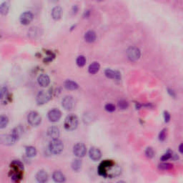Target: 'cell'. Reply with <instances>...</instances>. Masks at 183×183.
I'll return each mask as SVG.
<instances>
[{"label": "cell", "mask_w": 183, "mask_h": 183, "mask_svg": "<svg viewBox=\"0 0 183 183\" xmlns=\"http://www.w3.org/2000/svg\"><path fill=\"white\" fill-rule=\"evenodd\" d=\"M27 121L32 126H38L42 122V117L39 114L35 111H32L27 115Z\"/></svg>", "instance_id": "obj_6"}, {"label": "cell", "mask_w": 183, "mask_h": 183, "mask_svg": "<svg viewBox=\"0 0 183 183\" xmlns=\"http://www.w3.org/2000/svg\"><path fill=\"white\" fill-rule=\"evenodd\" d=\"M79 124L78 117L74 114H70L65 118L64 123V128L68 131H72L77 129Z\"/></svg>", "instance_id": "obj_3"}, {"label": "cell", "mask_w": 183, "mask_h": 183, "mask_svg": "<svg viewBox=\"0 0 183 183\" xmlns=\"http://www.w3.org/2000/svg\"><path fill=\"white\" fill-rule=\"evenodd\" d=\"M77 10H78V7H77V5H75V6L72 7V11H73V12L76 13L77 12Z\"/></svg>", "instance_id": "obj_38"}, {"label": "cell", "mask_w": 183, "mask_h": 183, "mask_svg": "<svg viewBox=\"0 0 183 183\" xmlns=\"http://www.w3.org/2000/svg\"><path fill=\"white\" fill-rule=\"evenodd\" d=\"M82 162L79 159H75L72 162V170L75 171V172H79L82 168Z\"/></svg>", "instance_id": "obj_26"}, {"label": "cell", "mask_w": 183, "mask_h": 183, "mask_svg": "<svg viewBox=\"0 0 183 183\" xmlns=\"http://www.w3.org/2000/svg\"><path fill=\"white\" fill-rule=\"evenodd\" d=\"M64 149V144L59 139L52 140L49 144V150L51 153L54 155H58L61 153Z\"/></svg>", "instance_id": "obj_4"}, {"label": "cell", "mask_w": 183, "mask_h": 183, "mask_svg": "<svg viewBox=\"0 0 183 183\" xmlns=\"http://www.w3.org/2000/svg\"><path fill=\"white\" fill-rule=\"evenodd\" d=\"M145 155L149 158H153L154 155H155V152H154L153 149L150 148V147L147 148L146 150H145Z\"/></svg>", "instance_id": "obj_32"}, {"label": "cell", "mask_w": 183, "mask_h": 183, "mask_svg": "<svg viewBox=\"0 0 183 183\" xmlns=\"http://www.w3.org/2000/svg\"><path fill=\"white\" fill-rule=\"evenodd\" d=\"M159 169L162 170H167L172 168V165L170 163H161L158 165Z\"/></svg>", "instance_id": "obj_31"}, {"label": "cell", "mask_w": 183, "mask_h": 183, "mask_svg": "<svg viewBox=\"0 0 183 183\" xmlns=\"http://www.w3.org/2000/svg\"><path fill=\"white\" fill-rule=\"evenodd\" d=\"M37 82H38V84L40 86L47 87V86H49V83H50V79H49L48 75L42 74L38 77Z\"/></svg>", "instance_id": "obj_20"}, {"label": "cell", "mask_w": 183, "mask_h": 183, "mask_svg": "<svg viewBox=\"0 0 183 183\" xmlns=\"http://www.w3.org/2000/svg\"><path fill=\"white\" fill-rule=\"evenodd\" d=\"M48 119L50 122H58L61 117V112L59 109H51L48 112Z\"/></svg>", "instance_id": "obj_9"}, {"label": "cell", "mask_w": 183, "mask_h": 183, "mask_svg": "<svg viewBox=\"0 0 183 183\" xmlns=\"http://www.w3.org/2000/svg\"><path fill=\"white\" fill-rule=\"evenodd\" d=\"M0 37H1V35H0Z\"/></svg>", "instance_id": "obj_41"}, {"label": "cell", "mask_w": 183, "mask_h": 183, "mask_svg": "<svg viewBox=\"0 0 183 183\" xmlns=\"http://www.w3.org/2000/svg\"><path fill=\"white\" fill-rule=\"evenodd\" d=\"M96 33H95L94 31L90 30L87 31L86 33L85 34V41L89 43H92V42H94L95 40H96Z\"/></svg>", "instance_id": "obj_22"}, {"label": "cell", "mask_w": 183, "mask_h": 183, "mask_svg": "<svg viewBox=\"0 0 183 183\" xmlns=\"http://www.w3.org/2000/svg\"><path fill=\"white\" fill-rule=\"evenodd\" d=\"M105 109L106 111H107V112H114V111H115L116 107L113 104H107V105L105 106Z\"/></svg>", "instance_id": "obj_34"}, {"label": "cell", "mask_w": 183, "mask_h": 183, "mask_svg": "<svg viewBox=\"0 0 183 183\" xmlns=\"http://www.w3.org/2000/svg\"><path fill=\"white\" fill-rule=\"evenodd\" d=\"M127 57L130 61H135L138 60L141 56L140 49L136 47H130L127 49Z\"/></svg>", "instance_id": "obj_7"}, {"label": "cell", "mask_w": 183, "mask_h": 183, "mask_svg": "<svg viewBox=\"0 0 183 183\" xmlns=\"http://www.w3.org/2000/svg\"><path fill=\"white\" fill-rule=\"evenodd\" d=\"M170 114L167 111L164 112V119H165V122H169L170 120Z\"/></svg>", "instance_id": "obj_36"}, {"label": "cell", "mask_w": 183, "mask_h": 183, "mask_svg": "<svg viewBox=\"0 0 183 183\" xmlns=\"http://www.w3.org/2000/svg\"><path fill=\"white\" fill-rule=\"evenodd\" d=\"M76 62L79 67L85 66V64H86V58L83 55L79 56V57L77 58Z\"/></svg>", "instance_id": "obj_30"}, {"label": "cell", "mask_w": 183, "mask_h": 183, "mask_svg": "<svg viewBox=\"0 0 183 183\" xmlns=\"http://www.w3.org/2000/svg\"><path fill=\"white\" fill-rule=\"evenodd\" d=\"M122 172L120 166L112 160H105L99 167V173L106 177H112L119 176Z\"/></svg>", "instance_id": "obj_1"}, {"label": "cell", "mask_w": 183, "mask_h": 183, "mask_svg": "<svg viewBox=\"0 0 183 183\" xmlns=\"http://www.w3.org/2000/svg\"><path fill=\"white\" fill-rule=\"evenodd\" d=\"M165 138H166V129H164L161 130L160 134H159V140L162 142L165 140Z\"/></svg>", "instance_id": "obj_35"}, {"label": "cell", "mask_w": 183, "mask_h": 183, "mask_svg": "<svg viewBox=\"0 0 183 183\" xmlns=\"http://www.w3.org/2000/svg\"><path fill=\"white\" fill-rule=\"evenodd\" d=\"M179 151L180 153H182V144H180V145H179Z\"/></svg>", "instance_id": "obj_39"}, {"label": "cell", "mask_w": 183, "mask_h": 183, "mask_svg": "<svg viewBox=\"0 0 183 183\" xmlns=\"http://www.w3.org/2000/svg\"><path fill=\"white\" fill-rule=\"evenodd\" d=\"M25 153L28 157H34L37 155V152L35 147L27 146L25 148Z\"/></svg>", "instance_id": "obj_25"}, {"label": "cell", "mask_w": 183, "mask_h": 183, "mask_svg": "<svg viewBox=\"0 0 183 183\" xmlns=\"http://www.w3.org/2000/svg\"><path fill=\"white\" fill-rule=\"evenodd\" d=\"M89 156H90V159H92L94 161H97V160H100L102 157V153L98 148H90V151H89Z\"/></svg>", "instance_id": "obj_14"}, {"label": "cell", "mask_w": 183, "mask_h": 183, "mask_svg": "<svg viewBox=\"0 0 183 183\" xmlns=\"http://www.w3.org/2000/svg\"><path fill=\"white\" fill-rule=\"evenodd\" d=\"M118 107L121 109H126L128 107V102L125 100H121L118 102Z\"/></svg>", "instance_id": "obj_33"}, {"label": "cell", "mask_w": 183, "mask_h": 183, "mask_svg": "<svg viewBox=\"0 0 183 183\" xmlns=\"http://www.w3.org/2000/svg\"><path fill=\"white\" fill-rule=\"evenodd\" d=\"M23 132H24L23 127H22L21 125H18L12 129L11 135L12 136L14 140L17 142L20 139L22 134H23Z\"/></svg>", "instance_id": "obj_19"}, {"label": "cell", "mask_w": 183, "mask_h": 183, "mask_svg": "<svg viewBox=\"0 0 183 183\" xmlns=\"http://www.w3.org/2000/svg\"><path fill=\"white\" fill-rule=\"evenodd\" d=\"M9 9V1H4L0 5V13L2 15L7 14Z\"/></svg>", "instance_id": "obj_27"}, {"label": "cell", "mask_w": 183, "mask_h": 183, "mask_svg": "<svg viewBox=\"0 0 183 183\" xmlns=\"http://www.w3.org/2000/svg\"><path fill=\"white\" fill-rule=\"evenodd\" d=\"M61 105L66 110H72L74 108L75 100L72 96H66L61 102Z\"/></svg>", "instance_id": "obj_10"}, {"label": "cell", "mask_w": 183, "mask_h": 183, "mask_svg": "<svg viewBox=\"0 0 183 183\" xmlns=\"http://www.w3.org/2000/svg\"><path fill=\"white\" fill-rule=\"evenodd\" d=\"M117 183H126L124 181H122V180H120V181H118V182Z\"/></svg>", "instance_id": "obj_40"}, {"label": "cell", "mask_w": 183, "mask_h": 183, "mask_svg": "<svg viewBox=\"0 0 183 183\" xmlns=\"http://www.w3.org/2000/svg\"><path fill=\"white\" fill-rule=\"evenodd\" d=\"M100 69V64H99L98 62L95 61V62L92 63L91 64H90L88 70H89V72H90V74L93 75V74H96L97 72H98Z\"/></svg>", "instance_id": "obj_24"}, {"label": "cell", "mask_w": 183, "mask_h": 183, "mask_svg": "<svg viewBox=\"0 0 183 183\" xmlns=\"http://www.w3.org/2000/svg\"><path fill=\"white\" fill-rule=\"evenodd\" d=\"M62 15V9L61 7H54L52 10V17L54 20H59Z\"/></svg>", "instance_id": "obj_21"}, {"label": "cell", "mask_w": 183, "mask_h": 183, "mask_svg": "<svg viewBox=\"0 0 183 183\" xmlns=\"http://www.w3.org/2000/svg\"><path fill=\"white\" fill-rule=\"evenodd\" d=\"M105 75L107 77L112 80H119L121 79V74L119 72L111 69H106L105 70Z\"/></svg>", "instance_id": "obj_18"}, {"label": "cell", "mask_w": 183, "mask_h": 183, "mask_svg": "<svg viewBox=\"0 0 183 183\" xmlns=\"http://www.w3.org/2000/svg\"><path fill=\"white\" fill-rule=\"evenodd\" d=\"M0 142L1 144L4 145H12L16 142L11 134L10 135H3L0 136Z\"/></svg>", "instance_id": "obj_15"}, {"label": "cell", "mask_w": 183, "mask_h": 183, "mask_svg": "<svg viewBox=\"0 0 183 183\" xmlns=\"http://www.w3.org/2000/svg\"><path fill=\"white\" fill-rule=\"evenodd\" d=\"M33 19H34L33 14L31 12L27 11L25 12L22 14L20 18V21L22 25H27L33 20Z\"/></svg>", "instance_id": "obj_11"}, {"label": "cell", "mask_w": 183, "mask_h": 183, "mask_svg": "<svg viewBox=\"0 0 183 183\" xmlns=\"http://www.w3.org/2000/svg\"><path fill=\"white\" fill-rule=\"evenodd\" d=\"M0 101L4 105L10 101V95L7 87H3L0 90Z\"/></svg>", "instance_id": "obj_12"}, {"label": "cell", "mask_w": 183, "mask_h": 183, "mask_svg": "<svg viewBox=\"0 0 183 183\" xmlns=\"http://www.w3.org/2000/svg\"><path fill=\"white\" fill-rule=\"evenodd\" d=\"M48 174L44 170H39L36 174V179L39 183H47L48 181Z\"/></svg>", "instance_id": "obj_16"}, {"label": "cell", "mask_w": 183, "mask_h": 183, "mask_svg": "<svg viewBox=\"0 0 183 183\" xmlns=\"http://www.w3.org/2000/svg\"><path fill=\"white\" fill-rule=\"evenodd\" d=\"M47 135L52 140L58 139L60 135V131L57 126H51L47 129Z\"/></svg>", "instance_id": "obj_13"}, {"label": "cell", "mask_w": 183, "mask_h": 183, "mask_svg": "<svg viewBox=\"0 0 183 183\" xmlns=\"http://www.w3.org/2000/svg\"><path fill=\"white\" fill-rule=\"evenodd\" d=\"M64 87L67 89V90H75L78 88V85L75 82L72 81V80H67L64 82Z\"/></svg>", "instance_id": "obj_23"}, {"label": "cell", "mask_w": 183, "mask_h": 183, "mask_svg": "<svg viewBox=\"0 0 183 183\" xmlns=\"http://www.w3.org/2000/svg\"><path fill=\"white\" fill-rule=\"evenodd\" d=\"M52 99V93L49 90H42L37 94V102L38 105H44Z\"/></svg>", "instance_id": "obj_5"}, {"label": "cell", "mask_w": 183, "mask_h": 183, "mask_svg": "<svg viewBox=\"0 0 183 183\" xmlns=\"http://www.w3.org/2000/svg\"><path fill=\"white\" fill-rule=\"evenodd\" d=\"M167 91H168V93L170 94V96H172L173 97H175V93H174V92L173 91V90H171V89H168V90H167Z\"/></svg>", "instance_id": "obj_37"}, {"label": "cell", "mask_w": 183, "mask_h": 183, "mask_svg": "<svg viewBox=\"0 0 183 183\" xmlns=\"http://www.w3.org/2000/svg\"><path fill=\"white\" fill-rule=\"evenodd\" d=\"M177 156L175 155V154H173V152L171 151V150H168L165 154H164L161 157L162 161H166V160H168L170 159H173V157Z\"/></svg>", "instance_id": "obj_29"}, {"label": "cell", "mask_w": 183, "mask_h": 183, "mask_svg": "<svg viewBox=\"0 0 183 183\" xmlns=\"http://www.w3.org/2000/svg\"><path fill=\"white\" fill-rule=\"evenodd\" d=\"M9 176L13 183H20L23 179L24 165L20 160H13L10 163Z\"/></svg>", "instance_id": "obj_2"}, {"label": "cell", "mask_w": 183, "mask_h": 183, "mask_svg": "<svg viewBox=\"0 0 183 183\" xmlns=\"http://www.w3.org/2000/svg\"><path fill=\"white\" fill-rule=\"evenodd\" d=\"M9 124V118L7 116L0 115V129H4Z\"/></svg>", "instance_id": "obj_28"}, {"label": "cell", "mask_w": 183, "mask_h": 183, "mask_svg": "<svg viewBox=\"0 0 183 183\" xmlns=\"http://www.w3.org/2000/svg\"><path fill=\"white\" fill-rule=\"evenodd\" d=\"M52 179L56 183H64L66 181L64 174L59 170H56L53 172Z\"/></svg>", "instance_id": "obj_17"}, {"label": "cell", "mask_w": 183, "mask_h": 183, "mask_svg": "<svg viewBox=\"0 0 183 183\" xmlns=\"http://www.w3.org/2000/svg\"><path fill=\"white\" fill-rule=\"evenodd\" d=\"M73 153H74L75 156L80 157V158L85 157L87 153L86 146H85L84 143H77L74 146V148H73Z\"/></svg>", "instance_id": "obj_8"}]
</instances>
